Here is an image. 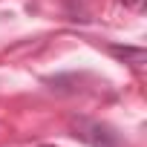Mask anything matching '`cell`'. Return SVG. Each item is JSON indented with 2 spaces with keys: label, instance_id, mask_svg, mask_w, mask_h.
Wrapping results in <instances>:
<instances>
[{
  "label": "cell",
  "instance_id": "cell-1",
  "mask_svg": "<svg viewBox=\"0 0 147 147\" xmlns=\"http://www.w3.org/2000/svg\"><path fill=\"white\" fill-rule=\"evenodd\" d=\"M121 3H124V6H136V3H138V0H121Z\"/></svg>",
  "mask_w": 147,
  "mask_h": 147
},
{
  "label": "cell",
  "instance_id": "cell-2",
  "mask_svg": "<svg viewBox=\"0 0 147 147\" xmlns=\"http://www.w3.org/2000/svg\"><path fill=\"white\" fill-rule=\"evenodd\" d=\"M43 147H52V144H43Z\"/></svg>",
  "mask_w": 147,
  "mask_h": 147
}]
</instances>
